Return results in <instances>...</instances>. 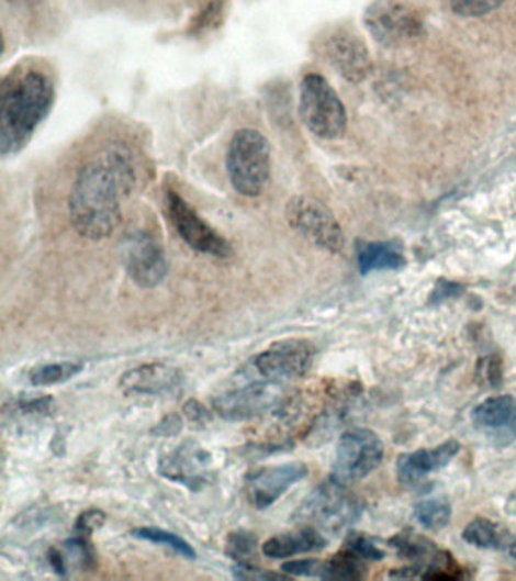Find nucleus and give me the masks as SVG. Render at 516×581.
I'll list each match as a JSON object with an SVG mask.
<instances>
[{
    "instance_id": "f257e3e1",
    "label": "nucleus",
    "mask_w": 516,
    "mask_h": 581,
    "mask_svg": "<svg viewBox=\"0 0 516 581\" xmlns=\"http://www.w3.org/2000/svg\"><path fill=\"white\" fill-rule=\"evenodd\" d=\"M135 167L123 147H110L76 176L69 216L76 234L90 242L110 238L122 222L123 199L134 190Z\"/></svg>"
},
{
    "instance_id": "f03ea898",
    "label": "nucleus",
    "mask_w": 516,
    "mask_h": 581,
    "mask_svg": "<svg viewBox=\"0 0 516 581\" xmlns=\"http://www.w3.org/2000/svg\"><path fill=\"white\" fill-rule=\"evenodd\" d=\"M56 87L49 71L35 66L14 68L0 86V155H19L40 124L49 118Z\"/></svg>"
},
{
    "instance_id": "7ed1b4c3",
    "label": "nucleus",
    "mask_w": 516,
    "mask_h": 581,
    "mask_svg": "<svg viewBox=\"0 0 516 581\" xmlns=\"http://www.w3.org/2000/svg\"><path fill=\"white\" fill-rule=\"evenodd\" d=\"M227 176L243 198H258L271 174V146L259 131L235 132L226 155Z\"/></svg>"
},
{
    "instance_id": "20e7f679",
    "label": "nucleus",
    "mask_w": 516,
    "mask_h": 581,
    "mask_svg": "<svg viewBox=\"0 0 516 581\" xmlns=\"http://www.w3.org/2000/svg\"><path fill=\"white\" fill-rule=\"evenodd\" d=\"M362 514V503L347 487L329 480L303 500L293 521L298 526L338 533L351 526Z\"/></svg>"
},
{
    "instance_id": "39448f33",
    "label": "nucleus",
    "mask_w": 516,
    "mask_h": 581,
    "mask_svg": "<svg viewBox=\"0 0 516 581\" xmlns=\"http://www.w3.org/2000/svg\"><path fill=\"white\" fill-rule=\"evenodd\" d=\"M300 119L311 134L339 138L347 127V111L338 93L322 75L310 74L300 83Z\"/></svg>"
},
{
    "instance_id": "423d86ee",
    "label": "nucleus",
    "mask_w": 516,
    "mask_h": 581,
    "mask_svg": "<svg viewBox=\"0 0 516 581\" xmlns=\"http://www.w3.org/2000/svg\"><path fill=\"white\" fill-rule=\"evenodd\" d=\"M385 456V447L374 432L354 428L344 433L336 447L330 479L349 487L378 470Z\"/></svg>"
},
{
    "instance_id": "0eeeda50",
    "label": "nucleus",
    "mask_w": 516,
    "mask_h": 581,
    "mask_svg": "<svg viewBox=\"0 0 516 581\" xmlns=\"http://www.w3.org/2000/svg\"><path fill=\"white\" fill-rule=\"evenodd\" d=\"M290 402L291 392L285 384L266 379L217 396L212 406L223 420L246 421L280 411Z\"/></svg>"
},
{
    "instance_id": "6e6552de",
    "label": "nucleus",
    "mask_w": 516,
    "mask_h": 581,
    "mask_svg": "<svg viewBox=\"0 0 516 581\" xmlns=\"http://www.w3.org/2000/svg\"><path fill=\"white\" fill-rule=\"evenodd\" d=\"M287 220L293 230L314 246L330 254L343 250L346 239L341 226L329 208L319 200L307 195L291 199L287 206Z\"/></svg>"
},
{
    "instance_id": "1a4fd4ad",
    "label": "nucleus",
    "mask_w": 516,
    "mask_h": 581,
    "mask_svg": "<svg viewBox=\"0 0 516 581\" xmlns=\"http://www.w3.org/2000/svg\"><path fill=\"white\" fill-rule=\"evenodd\" d=\"M166 204L171 224L188 247L212 258H231L234 254L231 243L211 227L179 192L168 190Z\"/></svg>"
},
{
    "instance_id": "9d476101",
    "label": "nucleus",
    "mask_w": 516,
    "mask_h": 581,
    "mask_svg": "<svg viewBox=\"0 0 516 581\" xmlns=\"http://www.w3.org/2000/svg\"><path fill=\"white\" fill-rule=\"evenodd\" d=\"M366 25L375 42L385 46H399L422 37V15L410 3L402 0H378L368 8Z\"/></svg>"
},
{
    "instance_id": "9b49d317",
    "label": "nucleus",
    "mask_w": 516,
    "mask_h": 581,
    "mask_svg": "<svg viewBox=\"0 0 516 581\" xmlns=\"http://www.w3.org/2000/svg\"><path fill=\"white\" fill-rule=\"evenodd\" d=\"M122 258L127 275L138 287L152 290L167 278L166 252L147 232L135 231L126 235Z\"/></svg>"
},
{
    "instance_id": "f8f14e48",
    "label": "nucleus",
    "mask_w": 516,
    "mask_h": 581,
    "mask_svg": "<svg viewBox=\"0 0 516 581\" xmlns=\"http://www.w3.org/2000/svg\"><path fill=\"white\" fill-rule=\"evenodd\" d=\"M319 52L326 63L349 82L366 81L373 70V63H371L366 43L350 31L330 32L322 40Z\"/></svg>"
},
{
    "instance_id": "ddd939ff",
    "label": "nucleus",
    "mask_w": 516,
    "mask_h": 581,
    "mask_svg": "<svg viewBox=\"0 0 516 581\" xmlns=\"http://www.w3.org/2000/svg\"><path fill=\"white\" fill-rule=\"evenodd\" d=\"M159 472L171 482L183 484L191 491L206 488L215 479L211 452L193 440L183 443L162 458Z\"/></svg>"
},
{
    "instance_id": "4468645a",
    "label": "nucleus",
    "mask_w": 516,
    "mask_h": 581,
    "mask_svg": "<svg viewBox=\"0 0 516 581\" xmlns=\"http://www.w3.org/2000/svg\"><path fill=\"white\" fill-rule=\"evenodd\" d=\"M315 348L307 340L285 339L273 344L255 360L256 370L262 378L283 382L298 379L311 370Z\"/></svg>"
},
{
    "instance_id": "2eb2a0df",
    "label": "nucleus",
    "mask_w": 516,
    "mask_h": 581,
    "mask_svg": "<svg viewBox=\"0 0 516 581\" xmlns=\"http://www.w3.org/2000/svg\"><path fill=\"white\" fill-rule=\"evenodd\" d=\"M307 467L302 462L274 465L247 477L246 492L250 503L259 511L273 506L295 483L305 479Z\"/></svg>"
},
{
    "instance_id": "dca6fc26",
    "label": "nucleus",
    "mask_w": 516,
    "mask_h": 581,
    "mask_svg": "<svg viewBox=\"0 0 516 581\" xmlns=\"http://www.w3.org/2000/svg\"><path fill=\"white\" fill-rule=\"evenodd\" d=\"M473 423L479 432L498 444L516 438V400L511 395L492 396L474 407Z\"/></svg>"
},
{
    "instance_id": "f3484780",
    "label": "nucleus",
    "mask_w": 516,
    "mask_h": 581,
    "mask_svg": "<svg viewBox=\"0 0 516 581\" xmlns=\"http://www.w3.org/2000/svg\"><path fill=\"white\" fill-rule=\"evenodd\" d=\"M182 372L164 364H144L126 371L120 379V387L126 394L162 395L179 390Z\"/></svg>"
},
{
    "instance_id": "a211bd4d",
    "label": "nucleus",
    "mask_w": 516,
    "mask_h": 581,
    "mask_svg": "<svg viewBox=\"0 0 516 581\" xmlns=\"http://www.w3.org/2000/svg\"><path fill=\"white\" fill-rule=\"evenodd\" d=\"M459 450H461V446H459L458 440H447V443L435 448H423V450L400 456L397 460L400 483L412 487V484L422 482L431 472L446 468Z\"/></svg>"
},
{
    "instance_id": "6ab92c4d",
    "label": "nucleus",
    "mask_w": 516,
    "mask_h": 581,
    "mask_svg": "<svg viewBox=\"0 0 516 581\" xmlns=\"http://www.w3.org/2000/svg\"><path fill=\"white\" fill-rule=\"evenodd\" d=\"M327 547V539L322 532L312 527H302L299 532L283 533L274 536L262 545V552L270 559H288L305 552L324 550Z\"/></svg>"
},
{
    "instance_id": "aec40b11",
    "label": "nucleus",
    "mask_w": 516,
    "mask_h": 581,
    "mask_svg": "<svg viewBox=\"0 0 516 581\" xmlns=\"http://www.w3.org/2000/svg\"><path fill=\"white\" fill-rule=\"evenodd\" d=\"M467 544L485 550H500L516 557V538L494 521L479 518L468 524L462 535Z\"/></svg>"
},
{
    "instance_id": "412c9836",
    "label": "nucleus",
    "mask_w": 516,
    "mask_h": 581,
    "mask_svg": "<svg viewBox=\"0 0 516 581\" xmlns=\"http://www.w3.org/2000/svg\"><path fill=\"white\" fill-rule=\"evenodd\" d=\"M405 264V256L392 243H367L358 250V266L362 275L379 270H399Z\"/></svg>"
},
{
    "instance_id": "4be33fe9",
    "label": "nucleus",
    "mask_w": 516,
    "mask_h": 581,
    "mask_svg": "<svg viewBox=\"0 0 516 581\" xmlns=\"http://www.w3.org/2000/svg\"><path fill=\"white\" fill-rule=\"evenodd\" d=\"M366 576L362 559L346 551L323 562L322 580H361Z\"/></svg>"
},
{
    "instance_id": "5701e85b",
    "label": "nucleus",
    "mask_w": 516,
    "mask_h": 581,
    "mask_svg": "<svg viewBox=\"0 0 516 581\" xmlns=\"http://www.w3.org/2000/svg\"><path fill=\"white\" fill-rule=\"evenodd\" d=\"M415 518L426 530H441L450 523V503L442 496L419 501L415 506Z\"/></svg>"
},
{
    "instance_id": "b1692460",
    "label": "nucleus",
    "mask_w": 516,
    "mask_h": 581,
    "mask_svg": "<svg viewBox=\"0 0 516 581\" xmlns=\"http://www.w3.org/2000/svg\"><path fill=\"white\" fill-rule=\"evenodd\" d=\"M132 536L135 538L149 540V543L162 545V547L168 548V550L175 551L176 555L186 557V559L193 560L198 552L186 539H182L181 536L175 535V533L164 530V528L158 527H142L135 528L132 530Z\"/></svg>"
},
{
    "instance_id": "393cba45",
    "label": "nucleus",
    "mask_w": 516,
    "mask_h": 581,
    "mask_svg": "<svg viewBox=\"0 0 516 581\" xmlns=\"http://www.w3.org/2000/svg\"><path fill=\"white\" fill-rule=\"evenodd\" d=\"M83 366L79 362H54L40 366L31 371L30 380L34 387H52L67 382L82 372Z\"/></svg>"
},
{
    "instance_id": "a878e982",
    "label": "nucleus",
    "mask_w": 516,
    "mask_h": 581,
    "mask_svg": "<svg viewBox=\"0 0 516 581\" xmlns=\"http://www.w3.org/2000/svg\"><path fill=\"white\" fill-rule=\"evenodd\" d=\"M258 538L251 532L238 530L227 536L226 551L238 563H251Z\"/></svg>"
},
{
    "instance_id": "bb28decb",
    "label": "nucleus",
    "mask_w": 516,
    "mask_h": 581,
    "mask_svg": "<svg viewBox=\"0 0 516 581\" xmlns=\"http://www.w3.org/2000/svg\"><path fill=\"white\" fill-rule=\"evenodd\" d=\"M346 551L362 560L385 559V552L380 550L374 540L362 535V533H350L346 539Z\"/></svg>"
},
{
    "instance_id": "cd10ccee",
    "label": "nucleus",
    "mask_w": 516,
    "mask_h": 581,
    "mask_svg": "<svg viewBox=\"0 0 516 581\" xmlns=\"http://www.w3.org/2000/svg\"><path fill=\"white\" fill-rule=\"evenodd\" d=\"M504 0H450L451 11L461 18H482L503 5Z\"/></svg>"
},
{
    "instance_id": "c85d7f7f",
    "label": "nucleus",
    "mask_w": 516,
    "mask_h": 581,
    "mask_svg": "<svg viewBox=\"0 0 516 581\" xmlns=\"http://www.w3.org/2000/svg\"><path fill=\"white\" fill-rule=\"evenodd\" d=\"M64 548L71 557H75L76 562L81 565L83 569L94 568L96 552L91 544L88 543V536L76 535L75 538L64 544Z\"/></svg>"
},
{
    "instance_id": "c756f323",
    "label": "nucleus",
    "mask_w": 516,
    "mask_h": 581,
    "mask_svg": "<svg viewBox=\"0 0 516 581\" xmlns=\"http://www.w3.org/2000/svg\"><path fill=\"white\" fill-rule=\"evenodd\" d=\"M224 11L223 0H211L194 20L193 32H205L220 23Z\"/></svg>"
},
{
    "instance_id": "7c9ffc66",
    "label": "nucleus",
    "mask_w": 516,
    "mask_h": 581,
    "mask_svg": "<svg viewBox=\"0 0 516 581\" xmlns=\"http://www.w3.org/2000/svg\"><path fill=\"white\" fill-rule=\"evenodd\" d=\"M106 515L105 512L100 509H88L78 516L75 523L76 535L90 536L94 532H98L100 527L105 524Z\"/></svg>"
},
{
    "instance_id": "2f4dec72",
    "label": "nucleus",
    "mask_w": 516,
    "mask_h": 581,
    "mask_svg": "<svg viewBox=\"0 0 516 581\" xmlns=\"http://www.w3.org/2000/svg\"><path fill=\"white\" fill-rule=\"evenodd\" d=\"M323 560L302 559L291 560L282 565V572L293 577H322Z\"/></svg>"
},
{
    "instance_id": "473e14b6",
    "label": "nucleus",
    "mask_w": 516,
    "mask_h": 581,
    "mask_svg": "<svg viewBox=\"0 0 516 581\" xmlns=\"http://www.w3.org/2000/svg\"><path fill=\"white\" fill-rule=\"evenodd\" d=\"M235 579L255 580V581H274L285 580L290 576L279 574V572L266 571V569L256 568L251 563H238L234 567Z\"/></svg>"
},
{
    "instance_id": "72a5a7b5",
    "label": "nucleus",
    "mask_w": 516,
    "mask_h": 581,
    "mask_svg": "<svg viewBox=\"0 0 516 581\" xmlns=\"http://www.w3.org/2000/svg\"><path fill=\"white\" fill-rule=\"evenodd\" d=\"M20 412L27 415H49L54 409L52 396H25L19 400Z\"/></svg>"
},
{
    "instance_id": "f704fd0d",
    "label": "nucleus",
    "mask_w": 516,
    "mask_h": 581,
    "mask_svg": "<svg viewBox=\"0 0 516 581\" xmlns=\"http://www.w3.org/2000/svg\"><path fill=\"white\" fill-rule=\"evenodd\" d=\"M186 414L188 415V418L194 421V423H206V421H210L211 418L206 409L199 402H195V400H190V402L186 404Z\"/></svg>"
},
{
    "instance_id": "c9c22d12",
    "label": "nucleus",
    "mask_w": 516,
    "mask_h": 581,
    "mask_svg": "<svg viewBox=\"0 0 516 581\" xmlns=\"http://www.w3.org/2000/svg\"><path fill=\"white\" fill-rule=\"evenodd\" d=\"M181 418H179V416L171 415L167 416L166 420H162L161 423L156 426L155 431L158 433V435L170 436L181 431Z\"/></svg>"
},
{
    "instance_id": "e433bc0d",
    "label": "nucleus",
    "mask_w": 516,
    "mask_h": 581,
    "mask_svg": "<svg viewBox=\"0 0 516 581\" xmlns=\"http://www.w3.org/2000/svg\"><path fill=\"white\" fill-rule=\"evenodd\" d=\"M49 563L52 569L56 572L58 576H66L67 574V562L66 557L61 555V551L55 550V548H52L49 551Z\"/></svg>"
},
{
    "instance_id": "4c0bfd02",
    "label": "nucleus",
    "mask_w": 516,
    "mask_h": 581,
    "mask_svg": "<svg viewBox=\"0 0 516 581\" xmlns=\"http://www.w3.org/2000/svg\"><path fill=\"white\" fill-rule=\"evenodd\" d=\"M512 500H514V507L516 509V496H514Z\"/></svg>"
}]
</instances>
